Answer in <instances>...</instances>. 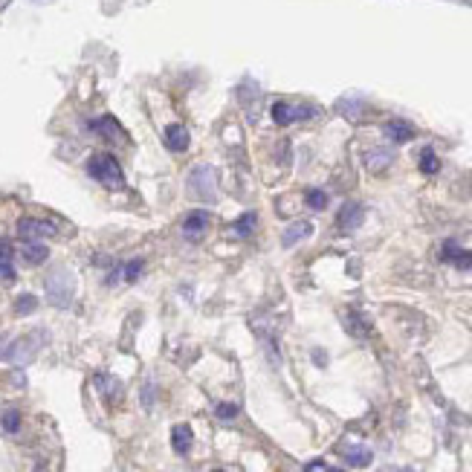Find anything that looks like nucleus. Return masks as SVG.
Returning a JSON list of instances; mask_svg holds the SVG:
<instances>
[{
    "label": "nucleus",
    "instance_id": "obj_1",
    "mask_svg": "<svg viewBox=\"0 0 472 472\" xmlns=\"http://www.w3.org/2000/svg\"><path fill=\"white\" fill-rule=\"evenodd\" d=\"M87 171H90V177H96V180L110 186V189H122L125 186L122 165L116 163L113 154H93L90 163H87Z\"/></svg>",
    "mask_w": 472,
    "mask_h": 472
},
{
    "label": "nucleus",
    "instance_id": "obj_2",
    "mask_svg": "<svg viewBox=\"0 0 472 472\" xmlns=\"http://www.w3.org/2000/svg\"><path fill=\"white\" fill-rule=\"evenodd\" d=\"M189 189H191L194 198H200V200H214V189H218V177H214V168H209V165L191 168Z\"/></svg>",
    "mask_w": 472,
    "mask_h": 472
},
{
    "label": "nucleus",
    "instance_id": "obj_3",
    "mask_svg": "<svg viewBox=\"0 0 472 472\" xmlns=\"http://www.w3.org/2000/svg\"><path fill=\"white\" fill-rule=\"evenodd\" d=\"M316 116V108L310 105H287V102H275L272 105V119L275 125H293V122H304Z\"/></svg>",
    "mask_w": 472,
    "mask_h": 472
},
{
    "label": "nucleus",
    "instance_id": "obj_4",
    "mask_svg": "<svg viewBox=\"0 0 472 472\" xmlns=\"http://www.w3.org/2000/svg\"><path fill=\"white\" fill-rule=\"evenodd\" d=\"M17 232H21V238H27V241H41V238H55L58 226L52 221H41V218H24L17 223Z\"/></svg>",
    "mask_w": 472,
    "mask_h": 472
},
{
    "label": "nucleus",
    "instance_id": "obj_5",
    "mask_svg": "<svg viewBox=\"0 0 472 472\" xmlns=\"http://www.w3.org/2000/svg\"><path fill=\"white\" fill-rule=\"evenodd\" d=\"M47 290H50V299L55 304H67L70 296H73V281L67 279V275H52V279L47 281Z\"/></svg>",
    "mask_w": 472,
    "mask_h": 472
},
{
    "label": "nucleus",
    "instance_id": "obj_6",
    "mask_svg": "<svg viewBox=\"0 0 472 472\" xmlns=\"http://www.w3.org/2000/svg\"><path fill=\"white\" fill-rule=\"evenodd\" d=\"M342 322H345V330L351 333V337H357V339H368V337H371V325H368V319L360 316L357 310H348L345 316H342Z\"/></svg>",
    "mask_w": 472,
    "mask_h": 472
},
{
    "label": "nucleus",
    "instance_id": "obj_7",
    "mask_svg": "<svg viewBox=\"0 0 472 472\" xmlns=\"http://www.w3.org/2000/svg\"><path fill=\"white\" fill-rule=\"evenodd\" d=\"M93 128H96V133L105 136V140H110V142H125L122 125L116 122L113 116H102V119H96V122H93Z\"/></svg>",
    "mask_w": 472,
    "mask_h": 472
},
{
    "label": "nucleus",
    "instance_id": "obj_8",
    "mask_svg": "<svg viewBox=\"0 0 472 472\" xmlns=\"http://www.w3.org/2000/svg\"><path fill=\"white\" fill-rule=\"evenodd\" d=\"M362 206L360 203H345L342 209H339V218H337V223H339V229H345V232H351V229H357L360 223H362Z\"/></svg>",
    "mask_w": 472,
    "mask_h": 472
},
{
    "label": "nucleus",
    "instance_id": "obj_9",
    "mask_svg": "<svg viewBox=\"0 0 472 472\" xmlns=\"http://www.w3.org/2000/svg\"><path fill=\"white\" fill-rule=\"evenodd\" d=\"M391 160H394V154L385 151V148H374V151L365 154V165H368L371 174H383L391 165Z\"/></svg>",
    "mask_w": 472,
    "mask_h": 472
},
{
    "label": "nucleus",
    "instance_id": "obj_10",
    "mask_svg": "<svg viewBox=\"0 0 472 472\" xmlns=\"http://www.w3.org/2000/svg\"><path fill=\"white\" fill-rule=\"evenodd\" d=\"M209 221H212L209 212H191V214H186V218H183V232L189 235V238H198V235L206 232Z\"/></svg>",
    "mask_w": 472,
    "mask_h": 472
},
{
    "label": "nucleus",
    "instance_id": "obj_11",
    "mask_svg": "<svg viewBox=\"0 0 472 472\" xmlns=\"http://www.w3.org/2000/svg\"><path fill=\"white\" fill-rule=\"evenodd\" d=\"M441 258H443V261H452V264H455L458 270H472V252H466V249H458V246L452 244V241L443 246Z\"/></svg>",
    "mask_w": 472,
    "mask_h": 472
},
{
    "label": "nucleus",
    "instance_id": "obj_12",
    "mask_svg": "<svg viewBox=\"0 0 472 472\" xmlns=\"http://www.w3.org/2000/svg\"><path fill=\"white\" fill-rule=\"evenodd\" d=\"M189 142H191V136H189V131L183 125H168L165 128V145L171 151H186Z\"/></svg>",
    "mask_w": 472,
    "mask_h": 472
},
{
    "label": "nucleus",
    "instance_id": "obj_13",
    "mask_svg": "<svg viewBox=\"0 0 472 472\" xmlns=\"http://www.w3.org/2000/svg\"><path fill=\"white\" fill-rule=\"evenodd\" d=\"M385 136L391 142H408L411 136H415V128H411L408 122H403V119H391L385 125Z\"/></svg>",
    "mask_w": 472,
    "mask_h": 472
},
{
    "label": "nucleus",
    "instance_id": "obj_14",
    "mask_svg": "<svg viewBox=\"0 0 472 472\" xmlns=\"http://www.w3.org/2000/svg\"><path fill=\"white\" fill-rule=\"evenodd\" d=\"M310 232H313V226H310L307 221H299V223H293V226H287V229H284L281 244H284V246H296L299 241H304V238H307Z\"/></svg>",
    "mask_w": 472,
    "mask_h": 472
},
{
    "label": "nucleus",
    "instance_id": "obj_15",
    "mask_svg": "<svg viewBox=\"0 0 472 472\" xmlns=\"http://www.w3.org/2000/svg\"><path fill=\"white\" fill-rule=\"evenodd\" d=\"M342 452V458L351 464V466H368L371 464V449H365V446H342L339 449Z\"/></svg>",
    "mask_w": 472,
    "mask_h": 472
},
{
    "label": "nucleus",
    "instance_id": "obj_16",
    "mask_svg": "<svg viewBox=\"0 0 472 472\" xmlns=\"http://www.w3.org/2000/svg\"><path fill=\"white\" fill-rule=\"evenodd\" d=\"M21 255H24L29 264H44L47 255H50V249H47L41 241H27V244L21 246Z\"/></svg>",
    "mask_w": 472,
    "mask_h": 472
},
{
    "label": "nucleus",
    "instance_id": "obj_17",
    "mask_svg": "<svg viewBox=\"0 0 472 472\" xmlns=\"http://www.w3.org/2000/svg\"><path fill=\"white\" fill-rule=\"evenodd\" d=\"M191 441H194V435H191L189 426H174V432H171V446L180 452V455H186V452L191 449Z\"/></svg>",
    "mask_w": 472,
    "mask_h": 472
},
{
    "label": "nucleus",
    "instance_id": "obj_18",
    "mask_svg": "<svg viewBox=\"0 0 472 472\" xmlns=\"http://www.w3.org/2000/svg\"><path fill=\"white\" fill-rule=\"evenodd\" d=\"M96 385L102 388V394H105L108 403H119V397H122V385L116 383L113 377H96Z\"/></svg>",
    "mask_w": 472,
    "mask_h": 472
},
{
    "label": "nucleus",
    "instance_id": "obj_19",
    "mask_svg": "<svg viewBox=\"0 0 472 472\" xmlns=\"http://www.w3.org/2000/svg\"><path fill=\"white\" fill-rule=\"evenodd\" d=\"M9 360H15V362H27L29 357H32V342H29V337L27 339H17L15 345H12V351L6 353Z\"/></svg>",
    "mask_w": 472,
    "mask_h": 472
},
{
    "label": "nucleus",
    "instance_id": "obj_20",
    "mask_svg": "<svg viewBox=\"0 0 472 472\" xmlns=\"http://www.w3.org/2000/svg\"><path fill=\"white\" fill-rule=\"evenodd\" d=\"M420 171L429 174V177L441 171V160L435 156V151H432V148H423V151H420Z\"/></svg>",
    "mask_w": 472,
    "mask_h": 472
},
{
    "label": "nucleus",
    "instance_id": "obj_21",
    "mask_svg": "<svg viewBox=\"0 0 472 472\" xmlns=\"http://www.w3.org/2000/svg\"><path fill=\"white\" fill-rule=\"evenodd\" d=\"M304 200H307V206H310V209H316V212H322V209L327 206V194H325L322 189H310V191L304 194Z\"/></svg>",
    "mask_w": 472,
    "mask_h": 472
},
{
    "label": "nucleus",
    "instance_id": "obj_22",
    "mask_svg": "<svg viewBox=\"0 0 472 472\" xmlns=\"http://www.w3.org/2000/svg\"><path fill=\"white\" fill-rule=\"evenodd\" d=\"M255 221H258V218H255L252 212H249V214H244V218H238V223H235V232H238V235H252Z\"/></svg>",
    "mask_w": 472,
    "mask_h": 472
},
{
    "label": "nucleus",
    "instance_id": "obj_23",
    "mask_svg": "<svg viewBox=\"0 0 472 472\" xmlns=\"http://www.w3.org/2000/svg\"><path fill=\"white\" fill-rule=\"evenodd\" d=\"M3 429L6 432H17V429H21V415H17L15 408H9L6 415H3Z\"/></svg>",
    "mask_w": 472,
    "mask_h": 472
},
{
    "label": "nucleus",
    "instance_id": "obj_24",
    "mask_svg": "<svg viewBox=\"0 0 472 472\" xmlns=\"http://www.w3.org/2000/svg\"><path fill=\"white\" fill-rule=\"evenodd\" d=\"M142 261H131L128 267H125V281H136V279H140V272H142Z\"/></svg>",
    "mask_w": 472,
    "mask_h": 472
},
{
    "label": "nucleus",
    "instance_id": "obj_25",
    "mask_svg": "<svg viewBox=\"0 0 472 472\" xmlns=\"http://www.w3.org/2000/svg\"><path fill=\"white\" fill-rule=\"evenodd\" d=\"M235 415H238V406H232V403H221L218 406V418L221 420H232Z\"/></svg>",
    "mask_w": 472,
    "mask_h": 472
},
{
    "label": "nucleus",
    "instance_id": "obj_26",
    "mask_svg": "<svg viewBox=\"0 0 472 472\" xmlns=\"http://www.w3.org/2000/svg\"><path fill=\"white\" fill-rule=\"evenodd\" d=\"M0 279H3V281H12V279H15V270H12L9 258H3V255H0Z\"/></svg>",
    "mask_w": 472,
    "mask_h": 472
},
{
    "label": "nucleus",
    "instance_id": "obj_27",
    "mask_svg": "<svg viewBox=\"0 0 472 472\" xmlns=\"http://www.w3.org/2000/svg\"><path fill=\"white\" fill-rule=\"evenodd\" d=\"M15 310H17V313L35 310V299H32V296H21V299H17V304H15Z\"/></svg>",
    "mask_w": 472,
    "mask_h": 472
},
{
    "label": "nucleus",
    "instance_id": "obj_28",
    "mask_svg": "<svg viewBox=\"0 0 472 472\" xmlns=\"http://www.w3.org/2000/svg\"><path fill=\"white\" fill-rule=\"evenodd\" d=\"M304 472H337V469H330L325 461H310V464L304 466Z\"/></svg>",
    "mask_w": 472,
    "mask_h": 472
},
{
    "label": "nucleus",
    "instance_id": "obj_29",
    "mask_svg": "<svg viewBox=\"0 0 472 472\" xmlns=\"http://www.w3.org/2000/svg\"><path fill=\"white\" fill-rule=\"evenodd\" d=\"M151 403H154V385L148 383V385L142 388V406H145V408H151Z\"/></svg>",
    "mask_w": 472,
    "mask_h": 472
},
{
    "label": "nucleus",
    "instance_id": "obj_30",
    "mask_svg": "<svg viewBox=\"0 0 472 472\" xmlns=\"http://www.w3.org/2000/svg\"><path fill=\"white\" fill-rule=\"evenodd\" d=\"M214 472H223V469H214Z\"/></svg>",
    "mask_w": 472,
    "mask_h": 472
}]
</instances>
